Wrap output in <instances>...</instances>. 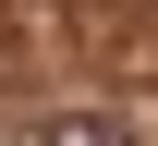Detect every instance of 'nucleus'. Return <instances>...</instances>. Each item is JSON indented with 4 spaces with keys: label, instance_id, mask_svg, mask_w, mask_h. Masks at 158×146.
Returning <instances> with one entry per match:
<instances>
[{
    "label": "nucleus",
    "instance_id": "f257e3e1",
    "mask_svg": "<svg viewBox=\"0 0 158 146\" xmlns=\"http://www.w3.org/2000/svg\"><path fill=\"white\" fill-rule=\"evenodd\" d=\"M24 146H134V134L110 110H49V122H24Z\"/></svg>",
    "mask_w": 158,
    "mask_h": 146
}]
</instances>
